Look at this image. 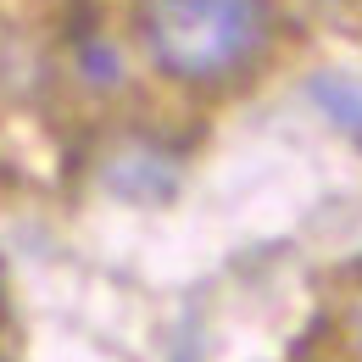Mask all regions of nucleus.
Here are the masks:
<instances>
[{"instance_id":"nucleus-3","label":"nucleus","mask_w":362,"mask_h":362,"mask_svg":"<svg viewBox=\"0 0 362 362\" xmlns=\"http://www.w3.org/2000/svg\"><path fill=\"white\" fill-rule=\"evenodd\" d=\"M351 346H357V357H362V307L351 313Z\"/></svg>"},{"instance_id":"nucleus-2","label":"nucleus","mask_w":362,"mask_h":362,"mask_svg":"<svg viewBox=\"0 0 362 362\" xmlns=\"http://www.w3.org/2000/svg\"><path fill=\"white\" fill-rule=\"evenodd\" d=\"M313 100L323 106L329 123H340L346 134H362V78H351V73H317Z\"/></svg>"},{"instance_id":"nucleus-1","label":"nucleus","mask_w":362,"mask_h":362,"mask_svg":"<svg viewBox=\"0 0 362 362\" xmlns=\"http://www.w3.org/2000/svg\"><path fill=\"white\" fill-rule=\"evenodd\" d=\"M145 62L173 84H223L268 45V0H139Z\"/></svg>"}]
</instances>
